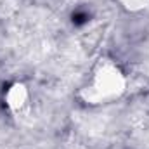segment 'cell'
<instances>
[{"label":"cell","instance_id":"cell-2","mask_svg":"<svg viewBox=\"0 0 149 149\" xmlns=\"http://www.w3.org/2000/svg\"><path fill=\"white\" fill-rule=\"evenodd\" d=\"M30 101V90L23 81H12L3 90V104L10 111H21Z\"/></svg>","mask_w":149,"mask_h":149},{"label":"cell","instance_id":"cell-1","mask_svg":"<svg viewBox=\"0 0 149 149\" xmlns=\"http://www.w3.org/2000/svg\"><path fill=\"white\" fill-rule=\"evenodd\" d=\"M127 88V76L121 66L109 57H101L87 80V83L80 90V97L85 104L90 106H104L118 101Z\"/></svg>","mask_w":149,"mask_h":149}]
</instances>
